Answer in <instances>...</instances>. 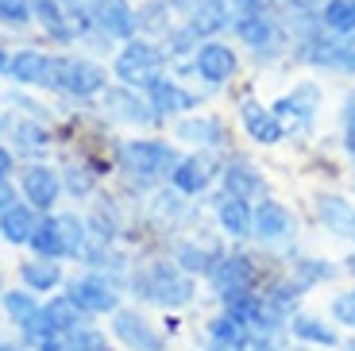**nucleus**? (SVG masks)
Wrapping results in <instances>:
<instances>
[{
    "instance_id": "f257e3e1",
    "label": "nucleus",
    "mask_w": 355,
    "mask_h": 351,
    "mask_svg": "<svg viewBox=\"0 0 355 351\" xmlns=\"http://www.w3.org/2000/svg\"><path fill=\"white\" fill-rule=\"evenodd\" d=\"M135 290L162 309H178V305L193 301V282L178 271L174 263H151L147 271H139L135 274Z\"/></svg>"
},
{
    "instance_id": "f03ea898",
    "label": "nucleus",
    "mask_w": 355,
    "mask_h": 351,
    "mask_svg": "<svg viewBox=\"0 0 355 351\" xmlns=\"http://www.w3.org/2000/svg\"><path fill=\"white\" fill-rule=\"evenodd\" d=\"M120 166L139 182H155V178L170 174L178 166V151L159 139H135L128 147H120Z\"/></svg>"
},
{
    "instance_id": "7ed1b4c3",
    "label": "nucleus",
    "mask_w": 355,
    "mask_h": 351,
    "mask_svg": "<svg viewBox=\"0 0 355 351\" xmlns=\"http://www.w3.org/2000/svg\"><path fill=\"white\" fill-rule=\"evenodd\" d=\"M31 247H35L43 259L78 255L81 247H85V228H81L78 216H46L35 228V236H31Z\"/></svg>"
},
{
    "instance_id": "20e7f679",
    "label": "nucleus",
    "mask_w": 355,
    "mask_h": 351,
    "mask_svg": "<svg viewBox=\"0 0 355 351\" xmlns=\"http://www.w3.org/2000/svg\"><path fill=\"white\" fill-rule=\"evenodd\" d=\"M162 62H166V54L159 51L155 43H128L124 51H120V58H116V78L124 81V85H147L151 78H159Z\"/></svg>"
},
{
    "instance_id": "39448f33",
    "label": "nucleus",
    "mask_w": 355,
    "mask_h": 351,
    "mask_svg": "<svg viewBox=\"0 0 355 351\" xmlns=\"http://www.w3.org/2000/svg\"><path fill=\"white\" fill-rule=\"evenodd\" d=\"M54 85L70 97H93L105 89V70L85 58H54Z\"/></svg>"
},
{
    "instance_id": "423d86ee",
    "label": "nucleus",
    "mask_w": 355,
    "mask_h": 351,
    "mask_svg": "<svg viewBox=\"0 0 355 351\" xmlns=\"http://www.w3.org/2000/svg\"><path fill=\"white\" fill-rule=\"evenodd\" d=\"M213 286L220 293V301H232L240 298V293H251L255 290V263H251L248 255H224L213 263Z\"/></svg>"
},
{
    "instance_id": "0eeeda50",
    "label": "nucleus",
    "mask_w": 355,
    "mask_h": 351,
    "mask_svg": "<svg viewBox=\"0 0 355 351\" xmlns=\"http://www.w3.org/2000/svg\"><path fill=\"white\" fill-rule=\"evenodd\" d=\"M302 54L313 66H324V70H340V74H355V43H344V39H324L313 35L302 39Z\"/></svg>"
},
{
    "instance_id": "6e6552de",
    "label": "nucleus",
    "mask_w": 355,
    "mask_h": 351,
    "mask_svg": "<svg viewBox=\"0 0 355 351\" xmlns=\"http://www.w3.org/2000/svg\"><path fill=\"white\" fill-rule=\"evenodd\" d=\"M81 325H85V313L73 305L70 293H66V298H54L46 309H39V325H35V332H31V343L46 340V336H66Z\"/></svg>"
},
{
    "instance_id": "1a4fd4ad",
    "label": "nucleus",
    "mask_w": 355,
    "mask_h": 351,
    "mask_svg": "<svg viewBox=\"0 0 355 351\" xmlns=\"http://www.w3.org/2000/svg\"><path fill=\"white\" fill-rule=\"evenodd\" d=\"M251 236L263 243H282L293 236V216L286 205L278 201H263L259 209H251Z\"/></svg>"
},
{
    "instance_id": "9d476101",
    "label": "nucleus",
    "mask_w": 355,
    "mask_h": 351,
    "mask_svg": "<svg viewBox=\"0 0 355 351\" xmlns=\"http://www.w3.org/2000/svg\"><path fill=\"white\" fill-rule=\"evenodd\" d=\"M93 24L112 39H132L135 27H139V16L132 12L128 0H97V8H93Z\"/></svg>"
},
{
    "instance_id": "9b49d317",
    "label": "nucleus",
    "mask_w": 355,
    "mask_h": 351,
    "mask_svg": "<svg viewBox=\"0 0 355 351\" xmlns=\"http://www.w3.org/2000/svg\"><path fill=\"white\" fill-rule=\"evenodd\" d=\"M317 101H320V93H317V85H297L290 93V97H282L275 105V116L282 123H290V128H309L313 123V116H317Z\"/></svg>"
},
{
    "instance_id": "f8f14e48",
    "label": "nucleus",
    "mask_w": 355,
    "mask_h": 351,
    "mask_svg": "<svg viewBox=\"0 0 355 351\" xmlns=\"http://www.w3.org/2000/svg\"><path fill=\"white\" fill-rule=\"evenodd\" d=\"M193 66H197V74H201V78L209 81V85H220V81H228L232 74H236V54H232L224 43L209 39V43L197 46Z\"/></svg>"
},
{
    "instance_id": "ddd939ff",
    "label": "nucleus",
    "mask_w": 355,
    "mask_h": 351,
    "mask_svg": "<svg viewBox=\"0 0 355 351\" xmlns=\"http://www.w3.org/2000/svg\"><path fill=\"white\" fill-rule=\"evenodd\" d=\"M236 35L255 54H275L278 43H282V31H278L275 16H240L236 19Z\"/></svg>"
},
{
    "instance_id": "4468645a",
    "label": "nucleus",
    "mask_w": 355,
    "mask_h": 351,
    "mask_svg": "<svg viewBox=\"0 0 355 351\" xmlns=\"http://www.w3.org/2000/svg\"><path fill=\"white\" fill-rule=\"evenodd\" d=\"M112 332L120 336V340H124L132 351H162V336L155 332V328L147 325L139 313L120 309V313H116V320H112Z\"/></svg>"
},
{
    "instance_id": "2eb2a0df",
    "label": "nucleus",
    "mask_w": 355,
    "mask_h": 351,
    "mask_svg": "<svg viewBox=\"0 0 355 351\" xmlns=\"http://www.w3.org/2000/svg\"><path fill=\"white\" fill-rule=\"evenodd\" d=\"M317 216H320V224H324L332 236L355 239V205H347L344 197H336V194L317 197Z\"/></svg>"
},
{
    "instance_id": "dca6fc26",
    "label": "nucleus",
    "mask_w": 355,
    "mask_h": 351,
    "mask_svg": "<svg viewBox=\"0 0 355 351\" xmlns=\"http://www.w3.org/2000/svg\"><path fill=\"white\" fill-rule=\"evenodd\" d=\"M240 116H243V128H248V135L255 143H278L286 135V128L275 116V108H263L259 101H243Z\"/></svg>"
},
{
    "instance_id": "f3484780",
    "label": "nucleus",
    "mask_w": 355,
    "mask_h": 351,
    "mask_svg": "<svg viewBox=\"0 0 355 351\" xmlns=\"http://www.w3.org/2000/svg\"><path fill=\"white\" fill-rule=\"evenodd\" d=\"M70 298H73V305H78L81 313H112V309H116L112 286H108V282H101V278H78V282H70Z\"/></svg>"
},
{
    "instance_id": "a211bd4d",
    "label": "nucleus",
    "mask_w": 355,
    "mask_h": 351,
    "mask_svg": "<svg viewBox=\"0 0 355 351\" xmlns=\"http://www.w3.org/2000/svg\"><path fill=\"white\" fill-rule=\"evenodd\" d=\"M147 101H151L155 112L170 116V112H186V108H197V97H189L182 85H174L170 78H151L147 81Z\"/></svg>"
},
{
    "instance_id": "6ab92c4d",
    "label": "nucleus",
    "mask_w": 355,
    "mask_h": 351,
    "mask_svg": "<svg viewBox=\"0 0 355 351\" xmlns=\"http://www.w3.org/2000/svg\"><path fill=\"white\" fill-rule=\"evenodd\" d=\"M8 74L24 85H54V58H46L39 51H19L12 58Z\"/></svg>"
},
{
    "instance_id": "aec40b11",
    "label": "nucleus",
    "mask_w": 355,
    "mask_h": 351,
    "mask_svg": "<svg viewBox=\"0 0 355 351\" xmlns=\"http://www.w3.org/2000/svg\"><path fill=\"white\" fill-rule=\"evenodd\" d=\"M58 189H62V185H58V174L46 170V166H31L24 174V194L35 209H51V205L58 201Z\"/></svg>"
},
{
    "instance_id": "412c9836",
    "label": "nucleus",
    "mask_w": 355,
    "mask_h": 351,
    "mask_svg": "<svg viewBox=\"0 0 355 351\" xmlns=\"http://www.w3.org/2000/svg\"><path fill=\"white\" fill-rule=\"evenodd\" d=\"M216 216H220V228L228 232V236H236V239L251 236V205H248V197L224 194L220 205H216Z\"/></svg>"
},
{
    "instance_id": "4be33fe9",
    "label": "nucleus",
    "mask_w": 355,
    "mask_h": 351,
    "mask_svg": "<svg viewBox=\"0 0 355 351\" xmlns=\"http://www.w3.org/2000/svg\"><path fill=\"white\" fill-rule=\"evenodd\" d=\"M35 228H39V220H35V212L27 209V205L12 201L8 209L0 212V232H4V239H8V243H31Z\"/></svg>"
},
{
    "instance_id": "5701e85b",
    "label": "nucleus",
    "mask_w": 355,
    "mask_h": 351,
    "mask_svg": "<svg viewBox=\"0 0 355 351\" xmlns=\"http://www.w3.org/2000/svg\"><path fill=\"white\" fill-rule=\"evenodd\" d=\"M105 105L112 108L120 120H132V123H151L159 112H151V105H143L132 89H108L105 93Z\"/></svg>"
},
{
    "instance_id": "b1692460",
    "label": "nucleus",
    "mask_w": 355,
    "mask_h": 351,
    "mask_svg": "<svg viewBox=\"0 0 355 351\" xmlns=\"http://www.w3.org/2000/svg\"><path fill=\"white\" fill-rule=\"evenodd\" d=\"M31 12H35V19L51 31L54 39H62V43H70L73 39V27L66 24V8H62V0H31Z\"/></svg>"
},
{
    "instance_id": "393cba45",
    "label": "nucleus",
    "mask_w": 355,
    "mask_h": 351,
    "mask_svg": "<svg viewBox=\"0 0 355 351\" xmlns=\"http://www.w3.org/2000/svg\"><path fill=\"white\" fill-rule=\"evenodd\" d=\"M170 182H174L178 194H201L209 185V166L201 158H178V166L170 170Z\"/></svg>"
},
{
    "instance_id": "a878e982",
    "label": "nucleus",
    "mask_w": 355,
    "mask_h": 351,
    "mask_svg": "<svg viewBox=\"0 0 355 351\" xmlns=\"http://www.w3.org/2000/svg\"><path fill=\"white\" fill-rule=\"evenodd\" d=\"M224 189L236 197H259L263 194V174L255 166H248V162H232L224 170Z\"/></svg>"
},
{
    "instance_id": "bb28decb",
    "label": "nucleus",
    "mask_w": 355,
    "mask_h": 351,
    "mask_svg": "<svg viewBox=\"0 0 355 351\" xmlns=\"http://www.w3.org/2000/svg\"><path fill=\"white\" fill-rule=\"evenodd\" d=\"M224 24H228V8H224V0H197L193 8H189V27H193L197 35L220 31Z\"/></svg>"
},
{
    "instance_id": "cd10ccee",
    "label": "nucleus",
    "mask_w": 355,
    "mask_h": 351,
    "mask_svg": "<svg viewBox=\"0 0 355 351\" xmlns=\"http://www.w3.org/2000/svg\"><path fill=\"white\" fill-rule=\"evenodd\" d=\"M302 282H275V286H270V293H266V309H270V313L275 316H293V309H297V301H302Z\"/></svg>"
},
{
    "instance_id": "c85d7f7f",
    "label": "nucleus",
    "mask_w": 355,
    "mask_h": 351,
    "mask_svg": "<svg viewBox=\"0 0 355 351\" xmlns=\"http://www.w3.org/2000/svg\"><path fill=\"white\" fill-rule=\"evenodd\" d=\"M209 340H220V343H236V348H251V332L243 325L240 316H232L224 309V316H216L213 325H209Z\"/></svg>"
},
{
    "instance_id": "c756f323",
    "label": "nucleus",
    "mask_w": 355,
    "mask_h": 351,
    "mask_svg": "<svg viewBox=\"0 0 355 351\" xmlns=\"http://www.w3.org/2000/svg\"><path fill=\"white\" fill-rule=\"evenodd\" d=\"M320 24L336 35H355V0H329L320 12Z\"/></svg>"
},
{
    "instance_id": "7c9ffc66",
    "label": "nucleus",
    "mask_w": 355,
    "mask_h": 351,
    "mask_svg": "<svg viewBox=\"0 0 355 351\" xmlns=\"http://www.w3.org/2000/svg\"><path fill=\"white\" fill-rule=\"evenodd\" d=\"M4 309L12 313V320H16L19 328H24V336L31 340V332H35L39 325V305L27 293H4Z\"/></svg>"
},
{
    "instance_id": "2f4dec72",
    "label": "nucleus",
    "mask_w": 355,
    "mask_h": 351,
    "mask_svg": "<svg viewBox=\"0 0 355 351\" xmlns=\"http://www.w3.org/2000/svg\"><path fill=\"white\" fill-rule=\"evenodd\" d=\"M24 282L31 290L46 293L62 282V271H58V263H51V259H35V263H24Z\"/></svg>"
},
{
    "instance_id": "473e14b6",
    "label": "nucleus",
    "mask_w": 355,
    "mask_h": 351,
    "mask_svg": "<svg viewBox=\"0 0 355 351\" xmlns=\"http://www.w3.org/2000/svg\"><path fill=\"white\" fill-rule=\"evenodd\" d=\"M178 135H182V139H193V143H209V147H220L224 143V128L216 120H209V116L178 123Z\"/></svg>"
},
{
    "instance_id": "72a5a7b5",
    "label": "nucleus",
    "mask_w": 355,
    "mask_h": 351,
    "mask_svg": "<svg viewBox=\"0 0 355 351\" xmlns=\"http://www.w3.org/2000/svg\"><path fill=\"white\" fill-rule=\"evenodd\" d=\"M290 328H293V336L305 340V343H320V348H332V343H336V332L324 328L320 320H313V316H293Z\"/></svg>"
},
{
    "instance_id": "f704fd0d",
    "label": "nucleus",
    "mask_w": 355,
    "mask_h": 351,
    "mask_svg": "<svg viewBox=\"0 0 355 351\" xmlns=\"http://www.w3.org/2000/svg\"><path fill=\"white\" fill-rule=\"evenodd\" d=\"M62 351H108V340L97 332V328H73V332L62 336Z\"/></svg>"
},
{
    "instance_id": "c9c22d12",
    "label": "nucleus",
    "mask_w": 355,
    "mask_h": 351,
    "mask_svg": "<svg viewBox=\"0 0 355 351\" xmlns=\"http://www.w3.org/2000/svg\"><path fill=\"white\" fill-rule=\"evenodd\" d=\"M178 263L186 266L189 274H209V271H213V255L205 251V247L182 243V247H178Z\"/></svg>"
},
{
    "instance_id": "e433bc0d",
    "label": "nucleus",
    "mask_w": 355,
    "mask_h": 351,
    "mask_svg": "<svg viewBox=\"0 0 355 351\" xmlns=\"http://www.w3.org/2000/svg\"><path fill=\"white\" fill-rule=\"evenodd\" d=\"M332 274H336V271H332L329 263H320V259H302V263H297V282H302L305 290L317 286V282H329Z\"/></svg>"
},
{
    "instance_id": "4c0bfd02",
    "label": "nucleus",
    "mask_w": 355,
    "mask_h": 351,
    "mask_svg": "<svg viewBox=\"0 0 355 351\" xmlns=\"http://www.w3.org/2000/svg\"><path fill=\"white\" fill-rule=\"evenodd\" d=\"M31 16V0H0V24H27Z\"/></svg>"
},
{
    "instance_id": "58836bf2",
    "label": "nucleus",
    "mask_w": 355,
    "mask_h": 351,
    "mask_svg": "<svg viewBox=\"0 0 355 351\" xmlns=\"http://www.w3.org/2000/svg\"><path fill=\"white\" fill-rule=\"evenodd\" d=\"M62 8H66V16L78 24V31L81 27H89L93 24V8H97V0H62Z\"/></svg>"
},
{
    "instance_id": "ea45409f",
    "label": "nucleus",
    "mask_w": 355,
    "mask_h": 351,
    "mask_svg": "<svg viewBox=\"0 0 355 351\" xmlns=\"http://www.w3.org/2000/svg\"><path fill=\"white\" fill-rule=\"evenodd\" d=\"M170 8V0H155V4H147V8L139 12V24L151 27V31H170V24L162 19V12Z\"/></svg>"
},
{
    "instance_id": "a19ab883",
    "label": "nucleus",
    "mask_w": 355,
    "mask_h": 351,
    "mask_svg": "<svg viewBox=\"0 0 355 351\" xmlns=\"http://www.w3.org/2000/svg\"><path fill=\"white\" fill-rule=\"evenodd\" d=\"M332 316H336L340 325L355 328V290H347V293H336V301H332Z\"/></svg>"
},
{
    "instance_id": "79ce46f5",
    "label": "nucleus",
    "mask_w": 355,
    "mask_h": 351,
    "mask_svg": "<svg viewBox=\"0 0 355 351\" xmlns=\"http://www.w3.org/2000/svg\"><path fill=\"white\" fill-rule=\"evenodd\" d=\"M240 16H275V0H232Z\"/></svg>"
},
{
    "instance_id": "37998d69",
    "label": "nucleus",
    "mask_w": 355,
    "mask_h": 351,
    "mask_svg": "<svg viewBox=\"0 0 355 351\" xmlns=\"http://www.w3.org/2000/svg\"><path fill=\"white\" fill-rule=\"evenodd\" d=\"M16 135H19V147H24V151H39L46 143V132H43V128H31V123H19Z\"/></svg>"
},
{
    "instance_id": "c03bdc74",
    "label": "nucleus",
    "mask_w": 355,
    "mask_h": 351,
    "mask_svg": "<svg viewBox=\"0 0 355 351\" xmlns=\"http://www.w3.org/2000/svg\"><path fill=\"white\" fill-rule=\"evenodd\" d=\"M66 185H70L73 194H89V185H93V174H85L81 166H73L70 174H66Z\"/></svg>"
},
{
    "instance_id": "a18cd8bd",
    "label": "nucleus",
    "mask_w": 355,
    "mask_h": 351,
    "mask_svg": "<svg viewBox=\"0 0 355 351\" xmlns=\"http://www.w3.org/2000/svg\"><path fill=\"white\" fill-rule=\"evenodd\" d=\"M8 174H12V155L8 151H0V185L8 182Z\"/></svg>"
},
{
    "instance_id": "49530a36",
    "label": "nucleus",
    "mask_w": 355,
    "mask_h": 351,
    "mask_svg": "<svg viewBox=\"0 0 355 351\" xmlns=\"http://www.w3.org/2000/svg\"><path fill=\"white\" fill-rule=\"evenodd\" d=\"M12 201H16V197H12V185H8V182H4V185H0V212L8 209V205H12Z\"/></svg>"
},
{
    "instance_id": "de8ad7c7",
    "label": "nucleus",
    "mask_w": 355,
    "mask_h": 351,
    "mask_svg": "<svg viewBox=\"0 0 355 351\" xmlns=\"http://www.w3.org/2000/svg\"><path fill=\"white\" fill-rule=\"evenodd\" d=\"M209 351H248V348H236V343H220V340H209Z\"/></svg>"
},
{
    "instance_id": "09e8293b",
    "label": "nucleus",
    "mask_w": 355,
    "mask_h": 351,
    "mask_svg": "<svg viewBox=\"0 0 355 351\" xmlns=\"http://www.w3.org/2000/svg\"><path fill=\"white\" fill-rule=\"evenodd\" d=\"M344 120L355 123V97H347V108H344Z\"/></svg>"
},
{
    "instance_id": "8fccbe9b",
    "label": "nucleus",
    "mask_w": 355,
    "mask_h": 351,
    "mask_svg": "<svg viewBox=\"0 0 355 351\" xmlns=\"http://www.w3.org/2000/svg\"><path fill=\"white\" fill-rule=\"evenodd\" d=\"M347 151L355 155V123H347Z\"/></svg>"
},
{
    "instance_id": "3c124183",
    "label": "nucleus",
    "mask_w": 355,
    "mask_h": 351,
    "mask_svg": "<svg viewBox=\"0 0 355 351\" xmlns=\"http://www.w3.org/2000/svg\"><path fill=\"white\" fill-rule=\"evenodd\" d=\"M8 66H12V58H8V54H4V51H0V74L8 70Z\"/></svg>"
},
{
    "instance_id": "603ef678",
    "label": "nucleus",
    "mask_w": 355,
    "mask_h": 351,
    "mask_svg": "<svg viewBox=\"0 0 355 351\" xmlns=\"http://www.w3.org/2000/svg\"><path fill=\"white\" fill-rule=\"evenodd\" d=\"M255 351H275V343H251Z\"/></svg>"
},
{
    "instance_id": "864d4df0",
    "label": "nucleus",
    "mask_w": 355,
    "mask_h": 351,
    "mask_svg": "<svg viewBox=\"0 0 355 351\" xmlns=\"http://www.w3.org/2000/svg\"><path fill=\"white\" fill-rule=\"evenodd\" d=\"M347 271H352V274H355V255H352V259H347Z\"/></svg>"
},
{
    "instance_id": "5fc2aeb1",
    "label": "nucleus",
    "mask_w": 355,
    "mask_h": 351,
    "mask_svg": "<svg viewBox=\"0 0 355 351\" xmlns=\"http://www.w3.org/2000/svg\"><path fill=\"white\" fill-rule=\"evenodd\" d=\"M0 351H16V348H12V343H0Z\"/></svg>"
},
{
    "instance_id": "6e6d98bb",
    "label": "nucleus",
    "mask_w": 355,
    "mask_h": 351,
    "mask_svg": "<svg viewBox=\"0 0 355 351\" xmlns=\"http://www.w3.org/2000/svg\"><path fill=\"white\" fill-rule=\"evenodd\" d=\"M344 351H355V340H352V343H347V348H344Z\"/></svg>"
},
{
    "instance_id": "4d7b16f0",
    "label": "nucleus",
    "mask_w": 355,
    "mask_h": 351,
    "mask_svg": "<svg viewBox=\"0 0 355 351\" xmlns=\"http://www.w3.org/2000/svg\"><path fill=\"white\" fill-rule=\"evenodd\" d=\"M293 4H313V0H293Z\"/></svg>"
},
{
    "instance_id": "13d9d810",
    "label": "nucleus",
    "mask_w": 355,
    "mask_h": 351,
    "mask_svg": "<svg viewBox=\"0 0 355 351\" xmlns=\"http://www.w3.org/2000/svg\"><path fill=\"white\" fill-rule=\"evenodd\" d=\"M293 351H309V348H293Z\"/></svg>"
}]
</instances>
